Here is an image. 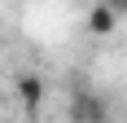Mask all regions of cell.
Segmentation results:
<instances>
[{
    "mask_svg": "<svg viewBox=\"0 0 127 123\" xmlns=\"http://www.w3.org/2000/svg\"><path fill=\"white\" fill-rule=\"evenodd\" d=\"M70 119L75 123H105V101L88 88H79L75 97H70Z\"/></svg>",
    "mask_w": 127,
    "mask_h": 123,
    "instance_id": "cell-1",
    "label": "cell"
},
{
    "mask_svg": "<svg viewBox=\"0 0 127 123\" xmlns=\"http://www.w3.org/2000/svg\"><path fill=\"white\" fill-rule=\"evenodd\" d=\"M13 97L22 101V110H39V101H44L39 75H18V79H13Z\"/></svg>",
    "mask_w": 127,
    "mask_h": 123,
    "instance_id": "cell-2",
    "label": "cell"
},
{
    "mask_svg": "<svg viewBox=\"0 0 127 123\" xmlns=\"http://www.w3.org/2000/svg\"><path fill=\"white\" fill-rule=\"evenodd\" d=\"M118 22H123V18H118L110 4H101V0L88 9V31H92V35H114V31H118Z\"/></svg>",
    "mask_w": 127,
    "mask_h": 123,
    "instance_id": "cell-3",
    "label": "cell"
},
{
    "mask_svg": "<svg viewBox=\"0 0 127 123\" xmlns=\"http://www.w3.org/2000/svg\"><path fill=\"white\" fill-rule=\"evenodd\" d=\"M101 4H110V9H114L118 18H127V0H101Z\"/></svg>",
    "mask_w": 127,
    "mask_h": 123,
    "instance_id": "cell-4",
    "label": "cell"
}]
</instances>
